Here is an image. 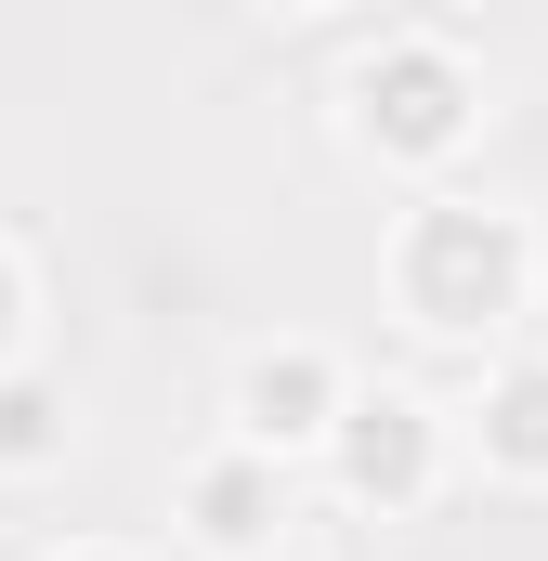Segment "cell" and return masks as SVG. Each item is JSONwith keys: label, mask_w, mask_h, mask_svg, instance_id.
Segmentation results:
<instances>
[{"label": "cell", "mask_w": 548, "mask_h": 561, "mask_svg": "<svg viewBox=\"0 0 548 561\" xmlns=\"http://www.w3.org/2000/svg\"><path fill=\"white\" fill-rule=\"evenodd\" d=\"M379 275H392V313H406L418 340L483 353V340H510V327L536 313V222H523V209H496V196L431 183L406 222H392Z\"/></svg>", "instance_id": "cell-1"}, {"label": "cell", "mask_w": 548, "mask_h": 561, "mask_svg": "<svg viewBox=\"0 0 548 561\" xmlns=\"http://www.w3.org/2000/svg\"><path fill=\"white\" fill-rule=\"evenodd\" d=\"M340 131L366 144L379 170H444L457 144L483 131V66H470V39H457L444 13H392V26L353 53V79H340Z\"/></svg>", "instance_id": "cell-2"}, {"label": "cell", "mask_w": 548, "mask_h": 561, "mask_svg": "<svg viewBox=\"0 0 548 561\" xmlns=\"http://www.w3.org/2000/svg\"><path fill=\"white\" fill-rule=\"evenodd\" d=\"M313 457H327V496H340V510L406 523V510H431V496H444L457 431H444V405H431V392H406V379H353Z\"/></svg>", "instance_id": "cell-3"}, {"label": "cell", "mask_w": 548, "mask_h": 561, "mask_svg": "<svg viewBox=\"0 0 548 561\" xmlns=\"http://www.w3.org/2000/svg\"><path fill=\"white\" fill-rule=\"evenodd\" d=\"M340 392H353V366L327 353V340H249L236 353V379H222V444H249V457H313L327 419H340Z\"/></svg>", "instance_id": "cell-4"}, {"label": "cell", "mask_w": 548, "mask_h": 561, "mask_svg": "<svg viewBox=\"0 0 548 561\" xmlns=\"http://www.w3.org/2000/svg\"><path fill=\"white\" fill-rule=\"evenodd\" d=\"M170 523H183V549H209V561H287V470L249 457V444H209L170 483Z\"/></svg>", "instance_id": "cell-5"}, {"label": "cell", "mask_w": 548, "mask_h": 561, "mask_svg": "<svg viewBox=\"0 0 548 561\" xmlns=\"http://www.w3.org/2000/svg\"><path fill=\"white\" fill-rule=\"evenodd\" d=\"M470 457H483L496 483H548V353H496V366H483Z\"/></svg>", "instance_id": "cell-6"}, {"label": "cell", "mask_w": 548, "mask_h": 561, "mask_svg": "<svg viewBox=\"0 0 548 561\" xmlns=\"http://www.w3.org/2000/svg\"><path fill=\"white\" fill-rule=\"evenodd\" d=\"M66 444H79V392H66V366H0V483H39V470H66Z\"/></svg>", "instance_id": "cell-7"}, {"label": "cell", "mask_w": 548, "mask_h": 561, "mask_svg": "<svg viewBox=\"0 0 548 561\" xmlns=\"http://www.w3.org/2000/svg\"><path fill=\"white\" fill-rule=\"evenodd\" d=\"M26 327H39V275H26V249L0 236V366H26Z\"/></svg>", "instance_id": "cell-8"}, {"label": "cell", "mask_w": 548, "mask_h": 561, "mask_svg": "<svg viewBox=\"0 0 548 561\" xmlns=\"http://www.w3.org/2000/svg\"><path fill=\"white\" fill-rule=\"evenodd\" d=\"M53 561H132V549H105V536H79V549H53Z\"/></svg>", "instance_id": "cell-9"}]
</instances>
